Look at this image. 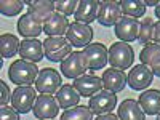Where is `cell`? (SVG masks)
Instances as JSON below:
<instances>
[{
	"instance_id": "12",
	"label": "cell",
	"mask_w": 160,
	"mask_h": 120,
	"mask_svg": "<svg viewBox=\"0 0 160 120\" xmlns=\"http://www.w3.org/2000/svg\"><path fill=\"white\" fill-rule=\"evenodd\" d=\"M115 35L120 42H135L139 35V21L130 16H122V19L115 24Z\"/></svg>"
},
{
	"instance_id": "17",
	"label": "cell",
	"mask_w": 160,
	"mask_h": 120,
	"mask_svg": "<svg viewBox=\"0 0 160 120\" xmlns=\"http://www.w3.org/2000/svg\"><path fill=\"white\" fill-rule=\"evenodd\" d=\"M26 5H29V11L31 15H34L38 21H42L43 24L55 15V10H56V5L55 2H51V0H28V2H24Z\"/></svg>"
},
{
	"instance_id": "10",
	"label": "cell",
	"mask_w": 160,
	"mask_h": 120,
	"mask_svg": "<svg viewBox=\"0 0 160 120\" xmlns=\"http://www.w3.org/2000/svg\"><path fill=\"white\" fill-rule=\"evenodd\" d=\"M82 53L85 55L88 68L91 71L102 69L104 66L109 62V50L106 48L102 43H90L88 47L83 48Z\"/></svg>"
},
{
	"instance_id": "30",
	"label": "cell",
	"mask_w": 160,
	"mask_h": 120,
	"mask_svg": "<svg viewBox=\"0 0 160 120\" xmlns=\"http://www.w3.org/2000/svg\"><path fill=\"white\" fill-rule=\"evenodd\" d=\"M55 5H56L58 13H61L64 16H71V15H75L78 2L77 0H58V2H55Z\"/></svg>"
},
{
	"instance_id": "18",
	"label": "cell",
	"mask_w": 160,
	"mask_h": 120,
	"mask_svg": "<svg viewBox=\"0 0 160 120\" xmlns=\"http://www.w3.org/2000/svg\"><path fill=\"white\" fill-rule=\"evenodd\" d=\"M18 31L26 38H35L43 32V22L38 21L31 13H26L18 21Z\"/></svg>"
},
{
	"instance_id": "14",
	"label": "cell",
	"mask_w": 160,
	"mask_h": 120,
	"mask_svg": "<svg viewBox=\"0 0 160 120\" xmlns=\"http://www.w3.org/2000/svg\"><path fill=\"white\" fill-rule=\"evenodd\" d=\"M74 88L80 93V96H93L102 88V78L91 75V74H83L77 78H74Z\"/></svg>"
},
{
	"instance_id": "21",
	"label": "cell",
	"mask_w": 160,
	"mask_h": 120,
	"mask_svg": "<svg viewBox=\"0 0 160 120\" xmlns=\"http://www.w3.org/2000/svg\"><path fill=\"white\" fill-rule=\"evenodd\" d=\"M69 19L68 16L61 15V13H55L45 24H43V32L48 35V37H62L68 34V29H69Z\"/></svg>"
},
{
	"instance_id": "28",
	"label": "cell",
	"mask_w": 160,
	"mask_h": 120,
	"mask_svg": "<svg viewBox=\"0 0 160 120\" xmlns=\"http://www.w3.org/2000/svg\"><path fill=\"white\" fill-rule=\"evenodd\" d=\"M93 114L88 106H75L66 109L61 115V120H93Z\"/></svg>"
},
{
	"instance_id": "20",
	"label": "cell",
	"mask_w": 160,
	"mask_h": 120,
	"mask_svg": "<svg viewBox=\"0 0 160 120\" xmlns=\"http://www.w3.org/2000/svg\"><path fill=\"white\" fill-rule=\"evenodd\" d=\"M139 59L141 64L148 66L154 75L160 77V45L157 43L146 45L139 53Z\"/></svg>"
},
{
	"instance_id": "22",
	"label": "cell",
	"mask_w": 160,
	"mask_h": 120,
	"mask_svg": "<svg viewBox=\"0 0 160 120\" xmlns=\"http://www.w3.org/2000/svg\"><path fill=\"white\" fill-rule=\"evenodd\" d=\"M144 114L148 115H158L160 114V91L158 90H146L139 95L138 99Z\"/></svg>"
},
{
	"instance_id": "25",
	"label": "cell",
	"mask_w": 160,
	"mask_h": 120,
	"mask_svg": "<svg viewBox=\"0 0 160 120\" xmlns=\"http://www.w3.org/2000/svg\"><path fill=\"white\" fill-rule=\"evenodd\" d=\"M21 42L18 40L16 35L13 34H3L0 37V53H2V58H11L15 56L19 51Z\"/></svg>"
},
{
	"instance_id": "37",
	"label": "cell",
	"mask_w": 160,
	"mask_h": 120,
	"mask_svg": "<svg viewBox=\"0 0 160 120\" xmlns=\"http://www.w3.org/2000/svg\"><path fill=\"white\" fill-rule=\"evenodd\" d=\"M157 120H160V114H158V115H157Z\"/></svg>"
},
{
	"instance_id": "4",
	"label": "cell",
	"mask_w": 160,
	"mask_h": 120,
	"mask_svg": "<svg viewBox=\"0 0 160 120\" xmlns=\"http://www.w3.org/2000/svg\"><path fill=\"white\" fill-rule=\"evenodd\" d=\"M37 101V90L31 85L18 87L11 95V106L19 114H26L34 109V104Z\"/></svg>"
},
{
	"instance_id": "32",
	"label": "cell",
	"mask_w": 160,
	"mask_h": 120,
	"mask_svg": "<svg viewBox=\"0 0 160 120\" xmlns=\"http://www.w3.org/2000/svg\"><path fill=\"white\" fill-rule=\"evenodd\" d=\"M0 88H2V95H0V102H2V106H8V102L11 101V93H10V88L7 87V83L3 82V80H0Z\"/></svg>"
},
{
	"instance_id": "8",
	"label": "cell",
	"mask_w": 160,
	"mask_h": 120,
	"mask_svg": "<svg viewBox=\"0 0 160 120\" xmlns=\"http://www.w3.org/2000/svg\"><path fill=\"white\" fill-rule=\"evenodd\" d=\"M66 38L69 40V43L75 48H85L91 43L93 40V29L88 24L83 22H71L68 34H66Z\"/></svg>"
},
{
	"instance_id": "24",
	"label": "cell",
	"mask_w": 160,
	"mask_h": 120,
	"mask_svg": "<svg viewBox=\"0 0 160 120\" xmlns=\"http://www.w3.org/2000/svg\"><path fill=\"white\" fill-rule=\"evenodd\" d=\"M56 99L59 102V108L62 109H71V108H75L78 106V101H80V93L74 88V85L71 83H66L59 88L58 95H56Z\"/></svg>"
},
{
	"instance_id": "35",
	"label": "cell",
	"mask_w": 160,
	"mask_h": 120,
	"mask_svg": "<svg viewBox=\"0 0 160 120\" xmlns=\"http://www.w3.org/2000/svg\"><path fill=\"white\" fill-rule=\"evenodd\" d=\"M144 3L148 5V7H157L160 2H157V0H144Z\"/></svg>"
},
{
	"instance_id": "19",
	"label": "cell",
	"mask_w": 160,
	"mask_h": 120,
	"mask_svg": "<svg viewBox=\"0 0 160 120\" xmlns=\"http://www.w3.org/2000/svg\"><path fill=\"white\" fill-rule=\"evenodd\" d=\"M99 5L101 2L96 0H82L78 2L77 11H75V21L77 22H83V24H90L93 21L98 19V13H99Z\"/></svg>"
},
{
	"instance_id": "9",
	"label": "cell",
	"mask_w": 160,
	"mask_h": 120,
	"mask_svg": "<svg viewBox=\"0 0 160 120\" xmlns=\"http://www.w3.org/2000/svg\"><path fill=\"white\" fill-rule=\"evenodd\" d=\"M59 102L53 95H40L34 104V115L40 120H51L58 115Z\"/></svg>"
},
{
	"instance_id": "7",
	"label": "cell",
	"mask_w": 160,
	"mask_h": 120,
	"mask_svg": "<svg viewBox=\"0 0 160 120\" xmlns=\"http://www.w3.org/2000/svg\"><path fill=\"white\" fill-rule=\"evenodd\" d=\"M117 106V95L109 90H101L96 95L90 98L88 108L95 115H102V114H111L112 109Z\"/></svg>"
},
{
	"instance_id": "5",
	"label": "cell",
	"mask_w": 160,
	"mask_h": 120,
	"mask_svg": "<svg viewBox=\"0 0 160 120\" xmlns=\"http://www.w3.org/2000/svg\"><path fill=\"white\" fill-rule=\"evenodd\" d=\"M61 83H62L61 74L56 69L45 68L40 71V74L35 80V90L40 91L42 95H55L62 87Z\"/></svg>"
},
{
	"instance_id": "33",
	"label": "cell",
	"mask_w": 160,
	"mask_h": 120,
	"mask_svg": "<svg viewBox=\"0 0 160 120\" xmlns=\"http://www.w3.org/2000/svg\"><path fill=\"white\" fill-rule=\"evenodd\" d=\"M154 42L160 45V21L155 22V28H154Z\"/></svg>"
},
{
	"instance_id": "27",
	"label": "cell",
	"mask_w": 160,
	"mask_h": 120,
	"mask_svg": "<svg viewBox=\"0 0 160 120\" xmlns=\"http://www.w3.org/2000/svg\"><path fill=\"white\" fill-rule=\"evenodd\" d=\"M154 28H155V22L152 18H142L139 21V35H138V42L146 45H151L154 42Z\"/></svg>"
},
{
	"instance_id": "1",
	"label": "cell",
	"mask_w": 160,
	"mask_h": 120,
	"mask_svg": "<svg viewBox=\"0 0 160 120\" xmlns=\"http://www.w3.org/2000/svg\"><path fill=\"white\" fill-rule=\"evenodd\" d=\"M40 71L35 66V62L26 61V59H18L15 61L10 69H8V77L15 85L22 87V85H32V82H35L38 77Z\"/></svg>"
},
{
	"instance_id": "31",
	"label": "cell",
	"mask_w": 160,
	"mask_h": 120,
	"mask_svg": "<svg viewBox=\"0 0 160 120\" xmlns=\"http://www.w3.org/2000/svg\"><path fill=\"white\" fill-rule=\"evenodd\" d=\"M0 120H19V112L15 108L2 106L0 108Z\"/></svg>"
},
{
	"instance_id": "34",
	"label": "cell",
	"mask_w": 160,
	"mask_h": 120,
	"mask_svg": "<svg viewBox=\"0 0 160 120\" xmlns=\"http://www.w3.org/2000/svg\"><path fill=\"white\" fill-rule=\"evenodd\" d=\"M96 120H118V115H114V114H102V115H96Z\"/></svg>"
},
{
	"instance_id": "26",
	"label": "cell",
	"mask_w": 160,
	"mask_h": 120,
	"mask_svg": "<svg viewBox=\"0 0 160 120\" xmlns=\"http://www.w3.org/2000/svg\"><path fill=\"white\" fill-rule=\"evenodd\" d=\"M120 3V8L125 13V16H130V18H142L144 13H146V3L144 0H122Z\"/></svg>"
},
{
	"instance_id": "29",
	"label": "cell",
	"mask_w": 160,
	"mask_h": 120,
	"mask_svg": "<svg viewBox=\"0 0 160 120\" xmlns=\"http://www.w3.org/2000/svg\"><path fill=\"white\" fill-rule=\"evenodd\" d=\"M24 2L22 0H2L0 2V11L5 16H16L22 11Z\"/></svg>"
},
{
	"instance_id": "6",
	"label": "cell",
	"mask_w": 160,
	"mask_h": 120,
	"mask_svg": "<svg viewBox=\"0 0 160 120\" xmlns=\"http://www.w3.org/2000/svg\"><path fill=\"white\" fill-rule=\"evenodd\" d=\"M88 62L82 51H72L71 55L61 62V72L68 78H77L88 71Z\"/></svg>"
},
{
	"instance_id": "11",
	"label": "cell",
	"mask_w": 160,
	"mask_h": 120,
	"mask_svg": "<svg viewBox=\"0 0 160 120\" xmlns=\"http://www.w3.org/2000/svg\"><path fill=\"white\" fill-rule=\"evenodd\" d=\"M152 80H154L152 71L144 64H136L135 68H131V71L128 74V85L136 91L146 90L152 83Z\"/></svg>"
},
{
	"instance_id": "23",
	"label": "cell",
	"mask_w": 160,
	"mask_h": 120,
	"mask_svg": "<svg viewBox=\"0 0 160 120\" xmlns=\"http://www.w3.org/2000/svg\"><path fill=\"white\" fill-rule=\"evenodd\" d=\"M118 118L120 120H146V114L138 101L125 99L118 106Z\"/></svg>"
},
{
	"instance_id": "2",
	"label": "cell",
	"mask_w": 160,
	"mask_h": 120,
	"mask_svg": "<svg viewBox=\"0 0 160 120\" xmlns=\"http://www.w3.org/2000/svg\"><path fill=\"white\" fill-rule=\"evenodd\" d=\"M133 62H135V51L133 48L125 43V42H118L112 43L109 48V64L114 69H130Z\"/></svg>"
},
{
	"instance_id": "13",
	"label": "cell",
	"mask_w": 160,
	"mask_h": 120,
	"mask_svg": "<svg viewBox=\"0 0 160 120\" xmlns=\"http://www.w3.org/2000/svg\"><path fill=\"white\" fill-rule=\"evenodd\" d=\"M120 19H122V8H120L118 2H112V0L101 2L98 19H96L101 26L111 28V26H115Z\"/></svg>"
},
{
	"instance_id": "15",
	"label": "cell",
	"mask_w": 160,
	"mask_h": 120,
	"mask_svg": "<svg viewBox=\"0 0 160 120\" xmlns=\"http://www.w3.org/2000/svg\"><path fill=\"white\" fill-rule=\"evenodd\" d=\"M19 56L26 61H31V62L42 61L43 56H45L43 42H38L37 38H24V40H21Z\"/></svg>"
},
{
	"instance_id": "3",
	"label": "cell",
	"mask_w": 160,
	"mask_h": 120,
	"mask_svg": "<svg viewBox=\"0 0 160 120\" xmlns=\"http://www.w3.org/2000/svg\"><path fill=\"white\" fill-rule=\"evenodd\" d=\"M43 51H45V58L48 61L62 62L72 53V45L64 37H48L43 42Z\"/></svg>"
},
{
	"instance_id": "36",
	"label": "cell",
	"mask_w": 160,
	"mask_h": 120,
	"mask_svg": "<svg viewBox=\"0 0 160 120\" xmlns=\"http://www.w3.org/2000/svg\"><path fill=\"white\" fill-rule=\"evenodd\" d=\"M155 16L158 18V21H160V3L155 7Z\"/></svg>"
},
{
	"instance_id": "16",
	"label": "cell",
	"mask_w": 160,
	"mask_h": 120,
	"mask_svg": "<svg viewBox=\"0 0 160 120\" xmlns=\"http://www.w3.org/2000/svg\"><path fill=\"white\" fill-rule=\"evenodd\" d=\"M128 83V75L120 69H106L102 74V87L112 93H120Z\"/></svg>"
}]
</instances>
